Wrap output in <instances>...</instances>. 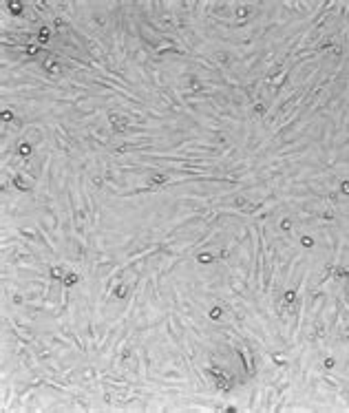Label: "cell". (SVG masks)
I'll return each instance as SVG.
<instances>
[{
	"label": "cell",
	"instance_id": "1",
	"mask_svg": "<svg viewBox=\"0 0 349 413\" xmlns=\"http://www.w3.org/2000/svg\"><path fill=\"white\" fill-rule=\"evenodd\" d=\"M150 181H155V183H164V181H168V175H153V177H150Z\"/></svg>",
	"mask_w": 349,
	"mask_h": 413
},
{
	"label": "cell",
	"instance_id": "2",
	"mask_svg": "<svg viewBox=\"0 0 349 413\" xmlns=\"http://www.w3.org/2000/svg\"><path fill=\"white\" fill-rule=\"evenodd\" d=\"M20 155H22V157H29V155H31V146H29V144H22V146H20Z\"/></svg>",
	"mask_w": 349,
	"mask_h": 413
},
{
	"label": "cell",
	"instance_id": "3",
	"mask_svg": "<svg viewBox=\"0 0 349 413\" xmlns=\"http://www.w3.org/2000/svg\"><path fill=\"white\" fill-rule=\"evenodd\" d=\"M124 294H126V285H117V287H115V296H117V298H122Z\"/></svg>",
	"mask_w": 349,
	"mask_h": 413
},
{
	"label": "cell",
	"instance_id": "4",
	"mask_svg": "<svg viewBox=\"0 0 349 413\" xmlns=\"http://www.w3.org/2000/svg\"><path fill=\"white\" fill-rule=\"evenodd\" d=\"M75 283H78V276H75V274H69L67 281H64V285H75Z\"/></svg>",
	"mask_w": 349,
	"mask_h": 413
},
{
	"label": "cell",
	"instance_id": "5",
	"mask_svg": "<svg viewBox=\"0 0 349 413\" xmlns=\"http://www.w3.org/2000/svg\"><path fill=\"white\" fill-rule=\"evenodd\" d=\"M49 35H51V33H49V29L44 27V29L40 31V42H46V40H49Z\"/></svg>",
	"mask_w": 349,
	"mask_h": 413
},
{
	"label": "cell",
	"instance_id": "6",
	"mask_svg": "<svg viewBox=\"0 0 349 413\" xmlns=\"http://www.w3.org/2000/svg\"><path fill=\"white\" fill-rule=\"evenodd\" d=\"M38 51H40V46H35V44H31V46H27V53H29V55H35Z\"/></svg>",
	"mask_w": 349,
	"mask_h": 413
},
{
	"label": "cell",
	"instance_id": "7",
	"mask_svg": "<svg viewBox=\"0 0 349 413\" xmlns=\"http://www.w3.org/2000/svg\"><path fill=\"white\" fill-rule=\"evenodd\" d=\"M51 276H53V278H60V276H62V267H53V270H51Z\"/></svg>",
	"mask_w": 349,
	"mask_h": 413
},
{
	"label": "cell",
	"instance_id": "8",
	"mask_svg": "<svg viewBox=\"0 0 349 413\" xmlns=\"http://www.w3.org/2000/svg\"><path fill=\"white\" fill-rule=\"evenodd\" d=\"M210 318H214V321H216V318H221V309H219V307H214L212 312H210Z\"/></svg>",
	"mask_w": 349,
	"mask_h": 413
},
{
	"label": "cell",
	"instance_id": "9",
	"mask_svg": "<svg viewBox=\"0 0 349 413\" xmlns=\"http://www.w3.org/2000/svg\"><path fill=\"white\" fill-rule=\"evenodd\" d=\"M199 261H201V263H208V261H212V256H210V254H201Z\"/></svg>",
	"mask_w": 349,
	"mask_h": 413
}]
</instances>
